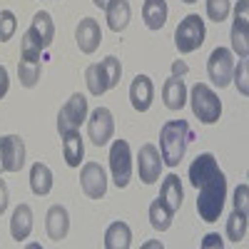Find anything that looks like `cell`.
<instances>
[{"mask_svg": "<svg viewBox=\"0 0 249 249\" xmlns=\"http://www.w3.org/2000/svg\"><path fill=\"white\" fill-rule=\"evenodd\" d=\"M232 70H234V62H232V53L227 48H217L210 60H207V75L214 82L217 88H227L232 82Z\"/></svg>", "mask_w": 249, "mask_h": 249, "instance_id": "30bf717a", "label": "cell"}, {"mask_svg": "<svg viewBox=\"0 0 249 249\" xmlns=\"http://www.w3.org/2000/svg\"><path fill=\"white\" fill-rule=\"evenodd\" d=\"M172 217H175V210H170L167 202H164L162 197H157L150 204V224L155 227L157 232H167L172 227Z\"/></svg>", "mask_w": 249, "mask_h": 249, "instance_id": "4316f807", "label": "cell"}, {"mask_svg": "<svg viewBox=\"0 0 249 249\" xmlns=\"http://www.w3.org/2000/svg\"><path fill=\"white\" fill-rule=\"evenodd\" d=\"M230 15V0H207V18L214 20V23H222Z\"/></svg>", "mask_w": 249, "mask_h": 249, "instance_id": "4dcf8cb0", "label": "cell"}, {"mask_svg": "<svg viewBox=\"0 0 249 249\" xmlns=\"http://www.w3.org/2000/svg\"><path fill=\"white\" fill-rule=\"evenodd\" d=\"M80 187L90 199H102L107 192V177L105 170L100 167L97 162H88L80 172Z\"/></svg>", "mask_w": 249, "mask_h": 249, "instance_id": "4fadbf2b", "label": "cell"}, {"mask_svg": "<svg viewBox=\"0 0 249 249\" xmlns=\"http://www.w3.org/2000/svg\"><path fill=\"white\" fill-rule=\"evenodd\" d=\"M28 30L40 40V45H43V48H50L53 37H55V23H53L50 13H35V18H33V23H30Z\"/></svg>", "mask_w": 249, "mask_h": 249, "instance_id": "cb8c5ba5", "label": "cell"}, {"mask_svg": "<svg viewBox=\"0 0 249 249\" xmlns=\"http://www.w3.org/2000/svg\"><path fill=\"white\" fill-rule=\"evenodd\" d=\"M15 28H18L15 15H13L10 10L0 13V43H8V40L15 35Z\"/></svg>", "mask_w": 249, "mask_h": 249, "instance_id": "1f68e13d", "label": "cell"}, {"mask_svg": "<svg viewBox=\"0 0 249 249\" xmlns=\"http://www.w3.org/2000/svg\"><path fill=\"white\" fill-rule=\"evenodd\" d=\"M232 48L242 60H247L249 55V0H239L237 3L234 25H232Z\"/></svg>", "mask_w": 249, "mask_h": 249, "instance_id": "9c48e42d", "label": "cell"}, {"mask_svg": "<svg viewBox=\"0 0 249 249\" xmlns=\"http://www.w3.org/2000/svg\"><path fill=\"white\" fill-rule=\"evenodd\" d=\"M88 135L90 140L97 144V147H102V144H107L115 135V120H112V112L107 107H97L90 120H88Z\"/></svg>", "mask_w": 249, "mask_h": 249, "instance_id": "8fae6325", "label": "cell"}, {"mask_svg": "<svg viewBox=\"0 0 249 249\" xmlns=\"http://www.w3.org/2000/svg\"><path fill=\"white\" fill-rule=\"evenodd\" d=\"M110 170L117 187H127L132 179V152L124 140H115L110 147Z\"/></svg>", "mask_w": 249, "mask_h": 249, "instance_id": "8992f818", "label": "cell"}, {"mask_svg": "<svg viewBox=\"0 0 249 249\" xmlns=\"http://www.w3.org/2000/svg\"><path fill=\"white\" fill-rule=\"evenodd\" d=\"M85 120H88V100L77 92L60 107V112H57V130H60V135L70 132V130H80V124Z\"/></svg>", "mask_w": 249, "mask_h": 249, "instance_id": "ba28073f", "label": "cell"}, {"mask_svg": "<svg viewBox=\"0 0 249 249\" xmlns=\"http://www.w3.org/2000/svg\"><path fill=\"white\" fill-rule=\"evenodd\" d=\"M75 40H77V48L85 53V55H92L100 43H102V30L97 25V20L95 18H85V20H80V25L75 30Z\"/></svg>", "mask_w": 249, "mask_h": 249, "instance_id": "5bb4252c", "label": "cell"}, {"mask_svg": "<svg viewBox=\"0 0 249 249\" xmlns=\"http://www.w3.org/2000/svg\"><path fill=\"white\" fill-rule=\"evenodd\" d=\"M247 202H249V187L247 184H239L237 192H234V210H239V212L247 214Z\"/></svg>", "mask_w": 249, "mask_h": 249, "instance_id": "836d02e7", "label": "cell"}, {"mask_svg": "<svg viewBox=\"0 0 249 249\" xmlns=\"http://www.w3.org/2000/svg\"><path fill=\"white\" fill-rule=\"evenodd\" d=\"M187 70H190V68H187V62H182V60H177L175 65H172V75H175V77H182Z\"/></svg>", "mask_w": 249, "mask_h": 249, "instance_id": "74e56055", "label": "cell"}, {"mask_svg": "<svg viewBox=\"0 0 249 249\" xmlns=\"http://www.w3.org/2000/svg\"><path fill=\"white\" fill-rule=\"evenodd\" d=\"M247 214L244 212H239V210H234L232 214H230V219H227V239L230 242H242L244 237H247Z\"/></svg>", "mask_w": 249, "mask_h": 249, "instance_id": "83f0119b", "label": "cell"}, {"mask_svg": "<svg viewBox=\"0 0 249 249\" xmlns=\"http://www.w3.org/2000/svg\"><path fill=\"white\" fill-rule=\"evenodd\" d=\"M18 77H20V82H23V88H35L37 80H40V62L20 60V65H18Z\"/></svg>", "mask_w": 249, "mask_h": 249, "instance_id": "f1b7e54d", "label": "cell"}, {"mask_svg": "<svg viewBox=\"0 0 249 249\" xmlns=\"http://www.w3.org/2000/svg\"><path fill=\"white\" fill-rule=\"evenodd\" d=\"M30 190H33L37 197L50 195V190H53V172H50L48 164L35 162L33 167H30Z\"/></svg>", "mask_w": 249, "mask_h": 249, "instance_id": "603a6c76", "label": "cell"}, {"mask_svg": "<svg viewBox=\"0 0 249 249\" xmlns=\"http://www.w3.org/2000/svg\"><path fill=\"white\" fill-rule=\"evenodd\" d=\"M92 3H95L97 8H102V10H105V8H107V3H110V0H92Z\"/></svg>", "mask_w": 249, "mask_h": 249, "instance_id": "f35d334b", "label": "cell"}, {"mask_svg": "<svg viewBox=\"0 0 249 249\" xmlns=\"http://www.w3.org/2000/svg\"><path fill=\"white\" fill-rule=\"evenodd\" d=\"M8 88H10V77H8V70L0 65V100L8 95Z\"/></svg>", "mask_w": 249, "mask_h": 249, "instance_id": "e575fe53", "label": "cell"}, {"mask_svg": "<svg viewBox=\"0 0 249 249\" xmlns=\"http://www.w3.org/2000/svg\"><path fill=\"white\" fill-rule=\"evenodd\" d=\"M222 244H224V242H222V237H219V234H207V237H204V242H202V247H204V249H207V247H219V249H222Z\"/></svg>", "mask_w": 249, "mask_h": 249, "instance_id": "8d00e7d4", "label": "cell"}, {"mask_svg": "<svg viewBox=\"0 0 249 249\" xmlns=\"http://www.w3.org/2000/svg\"><path fill=\"white\" fill-rule=\"evenodd\" d=\"M120 77H122V62L110 55L105 57L102 62H95V65H90L85 70V82H88V90L90 95L100 97V95H105L107 90L117 88L120 85Z\"/></svg>", "mask_w": 249, "mask_h": 249, "instance_id": "3957f363", "label": "cell"}, {"mask_svg": "<svg viewBox=\"0 0 249 249\" xmlns=\"http://www.w3.org/2000/svg\"><path fill=\"white\" fill-rule=\"evenodd\" d=\"M247 72H249V62L247 60H239V65L232 70L234 75V85L242 95H249V82H247Z\"/></svg>", "mask_w": 249, "mask_h": 249, "instance_id": "d6a6232c", "label": "cell"}, {"mask_svg": "<svg viewBox=\"0 0 249 249\" xmlns=\"http://www.w3.org/2000/svg\"><path fill=\"white\" fill-rule=\"evenodd\" d=\"M142 18H144V25L150 30H160L167 23V0H144Z\"/></svg>", "mask_w": 249, "mask_h": 249, "instance_id": "7402d4cb", "label": "cell"}, {"mask_svg": "<svg viewBox=\"0 0 249 249\" xmlns=\"http://www.w3.org/2000/svg\"><path fill=\"white\" fill-rule=\"evenodd\" d=\"M162 100H164V105H167V110H182L184 102H187L184 80L172 75L167 82H164V88H162Z\"/></svg>", "mask_w": 249, "mask_h": 249, "instance_id": "d6986e66", "label": "cell"}, {"mask_svg": "<svg viewBox=\"0 0 249 249\" xmlns=\"http://www.w3.org/2000/svg\"><path fill=\"white\" fill-rule=\"evenodd\" d=\"M45 230H48V237L53 242H60V239L68 237V232H70V214H68V210L62 204H53L48 210Z\"/></svg>", "mask_w": 249, "mask_h": 249, "instance_id": "2e32d148", "label": "cell"}, {"mask_svg": "<svg viewBox=\"0 0 249 249\" xmlns=\"http://www.w3.org/2000/svg\"><path fill=\"white\" fill-rule=\"evenodd\" d=\"M30 232H33V210L28 204H20L10 219V234L15 242H23L30 237Z\"/></svg>", "mask_w": 249, "mask_h": 249, "instance_id": "ffe728a7", "label": "cell"}, {"mask_svg": "<svg viewBox=\"0 0 249 249\" xmlns=\"http://www.w3.org/2000/svg\"><path fill=\"white\" fill-rule=\"evenodd\" d=\"M195 140L192 127L187 124V120H170L162 124L160 130V155L162 162L167 167H177L182 162L184 152H187V144Z\"/></svg>", "mask_w": 249, "mask_h": 249, "instance_id": "6da1fadb", "label": "cell"}, {"mask_svg": "<svg viewBox=\"0 0 249 249\" xmlns=\"http://www.w3.org/2000/svg\"><path fill=\"white\" fill-rule=\"evenodd\" d=\"M25 164V142L18 135L0 137V175L3 172H20Z\"/></svg>", "mask_w": 249, "mask_h": 249, "instance_id": "52a82bcc", "label": "cell"}, {"mask_svg": "<svg viewBox=\"0 0 249 249\" xmlns=\"http://www.w3.org/2000/svg\"><path fill=\"white\" fill-rule=\"evenodd\" d=\"M45 48L40 45V40L28 30L25 35H23V43H20V55H23V60H33V62H37L40 60V53H43Z\"/></svg>", "mask_w": 249, "mask_h": 249, "instance_id": "f546056e", "label": "cell"}, {"mask_svg": "<svg viewBox=\"0 0 249 249\" xmlns=\"http://www.w3.org/2000/svg\"><path fill=\"white\" fill-rule=\"evenodd\" d=\"M130 100H132V107L137 112H147L152 100H155V85L147 75H137L130 85Z\"/></svg>", "mask_w": 249, "mask_h": 249, "instance_id": "9a60e30c", "label": "cell"}, {"mask_svg": "<svg viewBox=\"0 0 249 249\" xmlns=\"http://www.w3.org/2000/svg\"><path fill=\"white\" fill-rule=\"evenodd\" d=\"M130 13H132V10H130V3H127V0H110L107 8H105V18H107L110 30L120 33V30L127 28Z\"/></svg>", "mask_w": 249, "mask_h": 249, "instance_id": "44dd1931", "label": "cell"}, {"mask_svg": "<svg viewBox=\"0 0 249 249\" xmlns=\"http://www.w3.org/2000/svg\"><path fill=\"white\" fill-rule=\"evenodd\" d=\"M182 3H197V0H182Z\"/></svg>", "mask_w": 249, "mask_h": 249, "instance_id": "ab89813d", "label": "cell"}, {"mask_svg": "<svg viewBox=\"0 0 249 249\" xmlns=\"http://www.w3.org/2000/svg\"><path fill=\"white\" fill-rule=\"evenodd\" d=\"M62 155L70 167H80L82 157H85V142H82L80 130H70L62 132Z\"/></svg>", "mask_w": 249, "mask_h": 249, "instance_id": "e0dca14e", "label": "cell"}, {"mask_svg": "<svg viewBox=\"0 0 249 249\" xmlns=\"http://www.w3.org/2000/svg\"><path fill=\"white\" fill-rule=\"evenodd\" d=\"M214 172H219V164H217L214 155H210V152L197 155L195 162L190 164V182H192V187H199L207 177H212Z\"/></svg>", "mask_w": 249, "mask_h": 249, "instance_id": "ac0fdd59", "label": "cell"}, {"mask_svg": "<svg viewBox=\"0 0 249 249\" xmlns=\"http://www.w3.org/2000/svg\"><path fill=\"white\" fill-rule=\"evenodd\" d=\"M204 35H207L204 20L199 15H187L182 23L177 25V30H175V45H177V50L182 55L195 53L197 48H202Z\"/></svg>", "mask_w": 249, "mask_h": 249, "instance_id": "5b68a950", "label": "cell"}, {"mask_svg": "<svg viewBox=\"0 0 249 249\" xmlns=\"http://www.w3.org/2000/svg\"><path fill=\"white\" fill-rule=\"evenodd\" d=\"M199 197H197V212L204 222H217L222 210H224V199H227V177L224 172H214L212 177H207L199 187Z\"/></svg>", "mask_w": 249, "mask_h": 249, "instance_id": "7a4b0ae2", "label": "cell"}, {"mask_svg": "<svg viewBox=\"0 0 249 249\" xmlns=\"http://www.w3.org/2000/svg\"><path fill=\"white\" fill-rule=\"evenodd\" d=\"M132 244V230L124 222H112L105 232V247L107 249H130Z\"/></svg>", "mask_w": 249, "mask_h": 249, "instance_id": "d4e9b609", "label": "cell"}, {"mask_svg": "<svg viewBox=\"0 0 249 249\" xmlns=\"http://www.w3.org/2000/svg\"><path fill=\"white\" fill-rule=\"evenodd\" d=\"M190 102H192L195 117H199V122H204V124H214L222 115V102H219L217 92L212 88L202 85V82H197V85L192 88Z\"/></svg>", "mask_w": 249, "mask_h": 249, "instance_id": "277c9868", "label": "cell"}, {"mask_svg": "<svg viewBox=\"0 0 249 249\" xmlns=\"http://www.w3.org/2000/svg\"><path fill=\"white\" fill-rule=\"evenodd\" d=\"M160 197L167 202L170 210H179L182 207V199H184V190H182V182L177 175H167L162 179V190H160Z\"/></svg>", "mask_w": 249, "mask_h": 249, "instance_id": "484cf974", "label": "cell"}, {"mask_svg": "<svg viewBox=\"0 0 249 249\" xmlns=\"http://www.w3.org/2000/svg\"><path fill=\"white\" fill-rule=\"evenodd\" d=\"M8 199H10V195H8V184H5V179H0V214L8 210Z\"/></svg>", "mask_w": 249, "mask_h": 249, "instance_id": "d590c367", "label": "cell"}, {"mask_svg": "<svg viewBox=\"0 0 249 249\" xmlns=\"http://www.w3.org/2000/svg\"><path fill=\"white\" fill-rule=\"evenodd\" d=\"M162 155L155 144H142L140 152H137V172H140V179L144 184H152L160 179V172H162Z\"/></svg>", "mask_w": 249, "mask_h": 249, "instance_id": "7c38bea8", "label": "cell"}]
</instances>
